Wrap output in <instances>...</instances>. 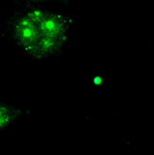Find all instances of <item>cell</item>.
Here are the masks:
<instances>
[{
  "label": "cell",
  "mask_w": 154,
  "mask_h": 155,
  "mask_svg": "<svg viewBox=\"0 0 154 155\" xmlns=\"http://www.w3.org/2000/svg\"><path fill=\"white\" fill-rule=\"evenodd\" d=\"M31 110L28 107L15 106L6 101H0V132H3L18 119L28 116Z\"/></svg>",
  "instance_id": "2"
},
{
  "label": "cell",
  "mask_w": 154,
  "mask_h": 155,
  "mask_svg": "<svg viewBox=\"0 0 154 155\" xmlns=\"http://www.w3.org/2000/svg\"><path fill=\"white\" fill-rule=\"evenodd\" d=\"M76 16L52 12L36 0L13 1L1 26V36L26 56L45 60L60 55L68 47Z\"/></svg>",
  "instance_id": "1"
}]
</instances>
